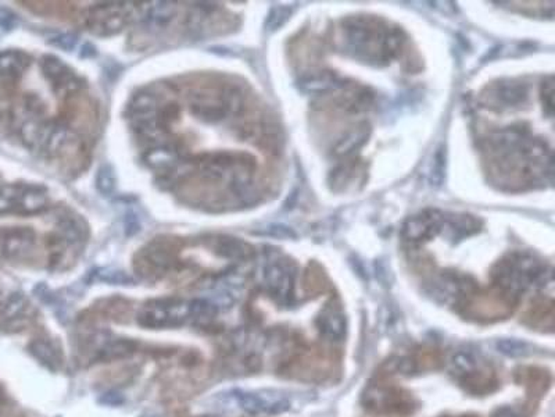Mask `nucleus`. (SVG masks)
I'll return each instance as SVG.
<instances>
[{
    "label": "nucleus",
    "mask_w": 555,
    "mask_h": 417,
    "mask_svg": "<svg viewBox=\"0 0 555 417\" xmlns=\"http://www.w3.org/2000/svg\"><path fill=\"white\" fill-rule=\"evenodd\" d=\"M192 317V302L178 298L153 299L144 304L138 313V324L148 330L174 329L185 324Z\"/></svg>",
    "instance_id": "1"
},
{
    "label": "nucleus",
    "mask_w": 555,
    "mask_h": 417,
    "mask_svg": "<svg viewBox=\"0 0 555 417\" xmlns=\"http://www.w3.org/2000/svg\"><path fill=\"white\" fill-rule=\"evenodd\" d=\"M47 205V192L34 184H11L0 190V215L37 213Z\"/></svg>",
    "instance_id": "2"
},
{
    "label": "nucleus",
    "mask_w": 555,
    "mask_h": 417,
    "mask_svg": "<svg viewBox=\"0 0 555 417\" xmlns=\"http://www.w3.org/2000/svg\"><path fill=\"white\" fill-rule=\"evenodd\" d=\"M451 370L468 389L487 392L494 385L493 372L472 352H458L451 359Z\"/></svg>",
    "instance_id": "3"
},
{
    "label": "nucleus",
    "mask_w": 555,
    "mask_h": 417,
    "mask_svg": "<svg viewBox=\"0 0 555 417\" xmlns=\"http://www.w3.org/2000/svg\"><path fill=\"white\" fill-rule=\"evenodd\" d=\"M239 406L250 415H281L291 409L288 396L278 391H236Z\"/></svg>",
    "instance_id": "4"
},
{
    "label": "nucleus",
    "mask_w": 555,
    "mask_h": 417,
    "mask_svg": "<svg viewBox=\"0 0 555 417\" xmlns=\"http://www.w3.org/2000/svg\"><path fill=\"white\" fill-rule=\"evenodd\" d=\"M367 405L376 412L403 413L411 411V398L400 389L387 387H372L366 394Z\"/></svg>",
    "instance_id": "5"
},
{
    "label": "nucleus",
    "mask_w": 555,
    "mask_h": 417,
    "mask_svg": "<svg viewBox=\"0 0 555 417\" xmlns=\"http://www.w3.org/2000/svg\"><path fill=\"white\" fill-rule=\"evenodd\" d=\"M265 285L272 297L279 301H286L292 294L293 275L282 265H271L265 271Z\"/></svg>",
    "instance_id": "6"
},
{
    "label": "nucleus",
    "mask_w": 555,
    "mask_h": 417,
    "mask_svg": "<svg viewBox=\"0 0 555 417\" xmlns=\"http://www.w3.org/2000/svg\"><path fill=\"white\" fill-rule=\"evenodd\" d=\"M31 355L39 363L46 366L49 370L57 372L63 365L62 350L56 346V343L50 340H34L28 346Z\"/></svg>",
    "instance_id": "7"
},
{
    "label": "nucleus",
    "mask_w": 555,
    "mask_h": 417,
    "mask_svg": "<svg viewBox=\"0 0 555 417\" xmlns=\"http://www.w3.org/2000/svg\"><path fill=\"white\" fill-rule=\"evenodd\" d=\"M318 329L321 334L329 340H339L343 337L346 330L344 316L337 307L328 306L324 309L318 319Z\"/></svg>",
    "instance_id": "8"
},
{
    "label": "nucleus",
    "mask_w": 555,
    "mask_h": 417,
    "mask_svg": "<svg viewBox=\"0 0 555 417\" xmlns=\"http://www.w3.org/2000/svg\"><path fill=\"white\" fill-rule=\"evenodd\" d=\"M43 72H45V76L53 82H60L64 85L71 84V86H74L73 85V79H74L73 73L70 72V69L64 63H62L56 57L49 56L43 60Z\"/></svg>",
    "instance_id": "9"
},
{
    "label": "nucleus",
    "mask_w": 555,
    "mask_h": 417,
    "mask_svg": "<svg viewBox=\"0 0 555 417\" xmlns=\"http://www.w3.org/2000/svg\"><path fill=\"white\" fill-rule=\"evenodd\" d=\"M27 66V59L20 52L0 53V76H14Z\"/></svg>",
    "instance_id": "10"
},
{
    "label": "nucleus",
    "mask_w": 555,
    "mask_h": 417,
    "mask_svg": "<svg viewBox=\"0 0 555 417\" xmlns=\"http://www.w3.org/2000/svg\"><path fill=\"white\" fill-rule=\"evenodd\" d=\"M115 183H117V180H115V174H114L112 167L109 164L102 166L96 174L98 190L105 196H110L115 190Z\"/></svg>",
    "instance_id": "11"
},
{
    "label": "nucleus",
    "mask_w": 555,
    "mask_h": 417,
    "mask_svg": "<svg viewBox=\"0 0 555 417\" xmlns=\"http://www.w3.org/2000/svg\"><path fill=\"white\" fill-rule=\"evenodd\" d=\"M25 310V299L20 294H13L1 307V314L6 319H17Z\"/></svg>",
    "instance_id": "12"
},
{
    "label": "nucleus",
    "mask_w": 555,
    "mask_h": 417,
    "mask_svg": "<svg viewBox=\"0 0 555 417\" xmlns=\"http://www.w3.org/2000/svg\"><path fill=\"white\" fill-rule=\"evenodd\" d=\"M289 14H291V11H289L286 7H274V8L271 10L269 16H268L267 28L271 30V31L279 28V27L286 21V18L289 17Z\"/></svg>",
    "instance_id": "13"
},
{
    "label": "nucleus",
    "mask_w": 555,
    "mask_h": 417,
    "mask_svg": "<svg viewBox=\"0 0 555 417\" xmlns=\"http://www.w3.org/2000/svg\"><path fill=\"white\" fill-rule=\"evenodd\" d=\"M171 14H173V7L167 3H158V6L150 7V13H148L150 20L157 24H163L167 20H170Z\"/></svg>",
    "instance_id": "14"
},
{
    "label": "nucleus",
    "mask_w": 555,
    "mask_h": 417,
    "mask_svg": "<svg viewBox=\"0 0 555 417\" xmlns=\"http://www.w3.org/2000/svg\"><path fill=\"white\" fill-rule=\"evenodd\" d=\"M76 42H78V39H76V37H74V35L62 34V35H57V37L52 38L50 45H53V46H56V47H59V49H63V50L70 52V50H73L75 46H76Z\"/></svg>",
    "instance_id": "15"
},
{
    "label": "nucleus",
    "mask_w": 555,
    "mask_h": 417,
    "mask_svg": "<svg viewBox=\"0 0 555 417\" xmlns=\"http://www.w3.org/2000/svg\"><path fill=\"white\" fill-rule=\"evenodd\" d=\"M171 160H173V154L170 152H163V151H160V152L150 153V163H151L154 167H161V166L167 164V163L171 161Z\"/></svg>",
    "instance_id": "16"
},
{
    "label": "nucleus",
    "mask_w": 555,
    "mask_h": 417,
    "mask_svg": "<svg viewBox=\"0 0 555 417\" xmlns=\"http://www.w3.org/2000/svg\"><path fill=\"white\" fill-rule=\"evenodd\" d=\"M268 235L278 236V238H288V236H295V234L289 228L282 227V226H271L265 231Z\"/></svg>",
    "instance_id": "17"
},
{
    "label": "nucleus",
    "mask_w": 555,
    "mask_h": 417,
    "mask_svg": "<svg viewBox=\"0 0 555 417\" xmlns=\"http://www.w3.org/2000/svg\"><path fill=\"white\" fill-rule=\"evenodd\" d=\"M493 417H522L519 415L518 412H515L514 409H510V408H501V409H498L496 413H494V416Z\"/></svg>",
    "instance_id": "18"
},
{
    "label": "nucleus",
    "mask_w": 555,
    "mask_h": 417,
    "mask_svg": "<svg viewBox=\"0 0 555 417\" xmlns=\"http://www.w3.org/2000/svg\"><path fill=\"white\" fill-rule=\"evenodd\" d=\"M3 402H4V394H3V391H1V388H0V408H1Z\"/></svg>",
    "instance_id": "19"
}]
</instances>
